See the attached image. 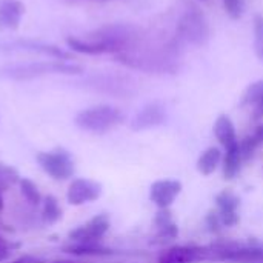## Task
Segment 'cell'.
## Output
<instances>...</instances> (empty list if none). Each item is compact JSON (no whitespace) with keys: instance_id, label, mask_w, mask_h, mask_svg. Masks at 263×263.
Returning a JSON list of instances; mask_svg holds the SVG:
<instances>
[{"instance_id":"obj_4","label":"cell","mask_w":263,"mask_h":263,"mask_svg":"<svg viewBox=\"0 0 263 263\" xmlns=\"http://www.w3.org/2000/svg\"><path fill=\"white\" fill-rule=\"evenodd\" d=\"M35 162L46 176L57 182L69 180L76 173V163L71 153L62 146L51 151H39L35 154Z\"/></svg>"},{"instance_id":"obj_8","label":"cell","mask_w":263,"mask_h":263,"mask_svg":"<svg viewBox=\"0 0 263 263\" xmlns=\"http://www.w3.org/2000/svg\"><path fill=\"white\" fill-rule=\"evenodd\" d=\"M0 51H23L31 54H40L55 60H68V62L72 60V54L62 49L60 46L52 43H45L40 40H31V39H18L14 42L2 43Z\"/></svg>"},{"instance_id":"obj_18","label":"cell","mask_w":263,"mask_h":263,"mask_svg":"<svg viewBox=\"0 0 263 263\" xmlns=\"http://www.w3.org/2000/svg\"><path fill=\"white\" fill-rule=\"evenodd\" d=\"M242 163H243V157L240 153V146L239 142L230 148L225 149V156L222 159V173H223V179L227 180H233L239 176L240 170H242Z\"/></svg>"},{"instance_id":"obj_22","label":"cell","mask_w":263,"mask_h":263,"mask_svg":"<svg viewBox=\"0 0 263 263\" xmlns=\"http://www.w3.org/2000/svg\"><path fill=\"white\" fill-rule=\"evenodd\" d=\"M18 188H20V194L23 196V199L31 205V206H40L43 196L39 190V186L28 177H20L18 180Z\"/></svg>"},{"instance_id":"obj_7","label":"cell","mask_w":263,"mask_h":263,"mask_svg":"<svg viewBox=\"0 0 263 263\" xmlns=\"http://www.w3.org/2000/svg\"><path fill=\"white\" fill-rule=\"evenodd\" d=\"M111 228V219L106 213H100L83 225L68 233L71 243H100Z\"/></svg>"},{"instance_id":"obj_5","label":"cell","mask_w":263,"mask_h":263,"mask_svg":"<svg viewBox=\"0 0 263 263\" xmlns=\"http://www.w3.org/2000/svg\"><path fill=\"white\" fill-rule=\"evenodd\" d=\"M114 59H116V62H119L128 68L140 69V71H145L149 74H153V72L165 74V72L177 71V66L174 63H171L170 60H165V59H160V57H156L151 54H139L137 51L120 52V54H116Z\"/></svg>"},{"instance_id":"obj_34","label":"cell","mask_w":263,"mask_h":263,"mask_svg":"<svg viewBox=\"0 0 263 263\" xmlns=\"http://www.w3.org/2000/svg\"><path fill=\"white\" fill-rule=\"evenodd\" d=\"M48 263H85L83 260H80V259H68V257H63V259H54V260H51V262Z\"/></svg>"},{"instance_id":"obj_29","label":"cell","mask_w":263,"mask_h":263,"mask_svg":"<svg viewBox=\"0 0 263 263\" xmlns=\"http://www.w3.org/2000/svg\"><path fill=\"white\" fill-rule=\"evenodd\" d=\"M205 223L208 227V231H211L213 234H220L223 230V225L217 211H210L205 217Z\"/></svg>"},{"instance_id":"obj_2","label":"cell","mask_w":263,"mask_h":263,"mask_svg":"<svg viewBox=\"0 0 263 263\" xmlns=\"http://www.w3.org/2000/svg\"><path fill=\"white\" fill-rule=\"evenodd\" d=\"M125 122L122 109L111 105H96L79 111L74 117V125L91 134H106Z\"/></svg>"},{"instance_id":"obj_1","label":"cell","mask_w":263,"mask_h":263,"mask_svg":"<svg viewBox=\"0 0 263 263\" xmlns=\"http://www.w3.org/2000/svg\"><path fill=\"white\" fill-rule=\"evenodd\" d=\"M80 74H83V66L68 60H55V59L43 60V62L6 65L0 68V77L14 82H26L46 76H80Z\"/></svg>"},{"instance_id":"obj_10","label":"cell","mask_w":263,"mask_h":263,"mask_svg":"<svg viewBox=\"0 0 263 263\" xmlns=\"http://www.w3.org/2000/svg\"><path fill=\"white\" fill-rule=\"evenodd\" d=\"M82 86L85 89H91L94 92H102L114 97H129L133 94V89L122 77L106 76V74L91 76L83 80Z\"/></svg>"},{"instance_id":"obj_27","label":"cell","mask_w":263,"mask_h":263,"mask_svg":"<svg viewBox=\"0 0 263 263\" xmlns=\"http://www.w3.org/2000/svg\"><path fill=\"white\" fill-rule=\"evenodd\" d=\"M179 236V228L177 225L173 222L170 225H165L162 228H157V234H156V242L157 243H165L170 240H174Z\"/></svg>"},{"instance_id":"obj_16","label":"cell","mask_w":263,"mask_h":263,"mask_svg":"<svg viewBox=\"0 0 263 263\" xmlns=\"http://www.w3.org/2000/svg\"><path fill=\"white\" fill-rule=\"evenodd\" d=\"M63 253L82 259V257H108L114 256L117 251L112 248H108L102 243H68L62 248Z\"/></svg>"},{"instance_id":"obj_6","label":"cell","mask_w":263,"mask_h":263,"mask_svg":"<svg viewBox=\"0 0 263 263\" xmlns=\"http://www.w3.org/2000/svg\"><path fill=\"white\" fill-rule=\"evenodd\" d=\"M177 31L182 39L193 45H205L210 39V25L205 15L196 8L185 12L177 25Z\"/></svg>"},{"instance_id":"obj_15","label":"cell","mask_w":263,"mask_h":263,"mask_svg":"<svg viewBox=\"0 0 263 263\" xmlns=\"http://www.w3.org/2000/svg\"><path fill=\"white\" fill-rule=\"evenodd\" d=\"M25 14V5L20 0L0 2V29H17Z\"/></svg>"},{"instance_id":"obj_33","label":"cell","mask_w":263,"mask_h":263,"mask_svg":"<svg viewBox=\"0 0 263 263\" xmlns=\"http://www.w3.org/2000/svg\"><path fill=\"white\" fill-rule=\"evenodd\" d=\"M251 119L254 122H260L263 120V97L253 106V114H251Z\"/></svg>"},{"instance_id":"obj_13","label":"cell","mask_w":263,"mask_h":263,"mask_svg":"<svg viewBox=\"0 0 263 263\" xmlns=\"http://www.w3.org/2000/svg\"><path fill=\"white\" fill-rule=\"evenodd\" d=\"M166 120V111L162 103L151 102L145 105L131 120V129L133 131H145L151 128H157L163 125Z\"/></svg>"},{"instance_id":"obj_25","label":"cell","mask_w":263,"mask_h":263,"mask_svg":"<svg viewBox=\"0 0 263 263\" xmlns=\"http://www.w3.org/2000/svg\"><path fill=\"white\" fill-rule=\"evenodd\" d=\"M262 97L263 80H257V82L251 83V85L247 88V91H245V94H243V97H242L240 105H242V106H251V108H253Z\"/></svg>"},{"instance_id":"obj_12","label":"cell","mask_w":263,"mask_h":263,"mask_svg":"<svg viewBox=\"0 0 263 263\" xmlns=\"http://www.w3.org/2000/svg\"><path fill=\"white\" fill-rule=\"evenodd\" d=\"M180 193H182V182L174 179H163L151 185L149 200L159 210H166L174 203V200L179 197Z\"/></svg>"},{"instance_id":"obj_28","label":"cell","mask_w":263,"mask_h":263,"mask_svg":"<svg viewBox=\"0 0 263 263\" xmlns=\"http://www.w3.org/2000/svg\"><path fill=\"white\" fill-rule=\"evenodd\" d=\"M223 8L233 20H237L243 14L245 2L243 0H223Z\"/></svg>"},{"instance_id":"obj_19","label":"cell","mask_w":263,"mask_h":263,"mask_svg":"<svg viewBox=\"0 0 263 263\" xmlns=\"http://www.w3.org/2000/svg\"><path fill=\"white\" fill-rule=\"evenodd\" d=\"M222 159H223L222 151L217 146H210L199 156L196 168L202 176H211L220 166Z\"/></svg>"},{"instance_id":"obj_17","label":"cell","mask_w":263,"mask_h":263,"mask_svg":"<svg viewBox=\"0 0 263 263\" xmlns=\"http://www.w3.org/2000/svg\"><path fill=\"white\" fill-rule=\"evenodd\" d=\"M214 136L217 139V142L227 149L233 145H236L239 140H237V133H236V126L231 120L230 116L227 114H220L216 122H214Z\"/></svg>"},{"instance_id":"obj_11","label":"cell","mask_w":263,"mask_h":263,"mask_svg":"<svg viewBox=\"0 0 263 263\" xmlns=\"http://www.w3.org/2000/svg\"><path fill=\"white\" fill-rule=\"evenodd\" d=\"M210 260L206 247H171L159 256V263H199Z\"/></svg>"},{"instance_id":"obj_21","label":"cell","mask_w":263,"mask_h":263,"mask_svg":"<svg viewBox=\"0 0 263 263\" xmlns=\"http://www.w3.org/2000/svg\"><path fill=\"white\" fill-rule=\"evenodd\" d=\"M42 220L46 225H54L57 223L62 216H63V210L59 203V199L52 194H48L43 197L42 200Z\"/></svg>"},{"instance_id":"obj_30","label":"cell","mask_w":263,"mask_h":263,"mask_svg":"<svg viewBox=\"0 0 263 263\" xmlns=\"http://www.w3.org/2000/svg\"><path fill=\"white\" fill-rule=\"evenodd\" d=\"M170 223H173V216H171L170 208H166V210H159L157 214H156V219H154L156 228H162V227L170 225Z\"/></svg>"},{"instance_id":"obj_24","label":"cell","mask_w":263,"mask_h":263,"mask_svg":"<svg viewBox=\"0 0 263 263\" xmlns=\"http://www.w3.org/2000/svg\"><path fill=\"white\" fill-rule=\"evenodd\" d=\"M20 177L17 174V171L11 166H6L3 163H0V211L5 208V199H3V193L6 191L8 186L18 183Z\"/></svg>"},{"instance_id":"obj_32","label":"cell","mask_w":263,"mask_h":263,"mask_svg":"<svg viewBox=\"0 0 263 263\" xmlns=\"http://www.w3.org/2000/svg\"><path fill=\"white\" fill-rule=\"evenodd\" d=\"M6 263H48V262H45L43 259H40V257H37V256L26 254V256H20V257L12 259V260H9V262H6Z\"/></svg>"},{"instance_id":"obj_3","label":"cell","mask_w":263,"mask_h":263,"mask_svg":"<svg viewBox=\"0 0 263 263\" xmlns=\"http://www.w3.org/2000/svg\"><path fill=\"white\" fill-rule=\"evenodd\" d=\"M210 260L223 263H263V247L220 240L206 247Z\"/></svg>"},{"instance_id":"obj_14","label":"cell","mask_w":263,"mask_h":263,"mask_svg":"<svg viewBox=\"0 0 263 263\" xmlns=\"http://www.w3.org/2000/svg\"><path fill=\"white\" fill-rule=\"evenodd\" d=\"M66 46L77 54H86V55H100V54H114L111 46H108L103 42H96L89 40L85 37H76V35H68L65 39Z\"/></svg>"},{"instance_id":"obj_31","label":"cell","mask_w":263,"mask_h":263,"mask_svg":"<svg viewBox=\"0 0 263 263\" xmlns=\"http://www.w3.org/2000/svg\"><path fill=\"white\" fill-rule=\"evenodd\" d=\"M217 213H219L223 228H233L240 222V216L237 213H220V211H217Z\"/></svg>"},{"instance_id":"obj_23","label":"cell","mask_w":263,"mask_h":263,"mask_svg":"<svg viewBox=\"0 0 263 263\" xmlns=\"http://www.w3.org/2000/svg\"><path fill=\"white\" fill-rule=\"evenodd\" d=\"M216 206L220 213H237L240 206V199L230 190H223L216 196Z\"/></svg>"},{"instance_id":"obj_9","label":"cell","mask_w":263,"mask_h":263,"mask_svg":"<svg viewBox=\"0 0 263 263\" xmlns=\"http://www.w3.org/2000/svg\"><path fill=\"white\" fill-rule=\"evenodd\" d=\"M102 193H103V186L99 182L92 179L77 177L68 186L66 200L72 206H82L99 200Z\"/></svg>"},{"instance_id":"obj_20","label":"cell","mask_w":263,"mask_h":263,"mask_svg":"<svg viewBox=\"0 0 263 263\" xmlns=\"http://www.w3.org/2000/svg\"><path fill=\"white\" fill-rule=\"evenodd\" d=\"M263 145V123H259L254 131L247 136L243 140L239 142V146H240V153H242V157H243V162H248L254 157L256 151L259 146Z\"/></svg>"},{"instance_id":"obj_26","label":"cell","mask_w":263,"mask_h":263,"mask_svg":"<svg viewBox=\"0 0 263 263\" xmlns=\"http://www.w3.org/2000/svg\"><path fill=\"white\" fill-rule=\"evenodd\" d=\"M254 51L257 59L263 62V15L254 17Z\"/></svg>"}]
</instances>
